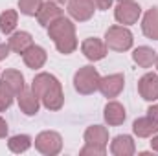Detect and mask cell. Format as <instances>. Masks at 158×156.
Wrapping results in <instances>:
<instances>
[{
	"label": "cell",
	"instance_id": "6da1fadb",
	"mask_svg": "<svg viewBox=\"0 0 158 156\" xmlns=\"http://www.w3.org/2000/svg\"><path fill=\"white\" fill-rule=\"evenodd\" d=\"M31 90L35 92V96L42 101V105L48 110H59L63 107L64 96H63L61 83L52 74H39V76H35L33 83H31Z\"/></svg>",
	"mask_w": 158,
	"mask_h": 156
},
{
	"label": "cell",
	"instance_id": "7a4b0ae2",
	"mask_svg": "<svg viewBox=\"0 0 158 156\" xmlns=\"http://www.w3.org/2000/svg\"><path fill=\"white\" fill-rule=\"evenodd\" d=\"M48 37L55 42V48L68 55L72 53L76 48H77V37H76V26L72 24V20L59 17L57 20H53L50 26H48Z\"/></svg>",
	"mask_w": 158,
	"mask_h": 156
},
{
	"label": "cell",
	"instance_id": "3957f363",
	"mask_svg": "<svg viewBox=\"0 0 158 156\" xmlns=\"http://www.w3.org/2000/svg\"><path fill=\"white\" fill-rule=\"evenodd\" d=\"M99 81H101V77L94 66H83L74 76V86L79 94L88 96V94H94L96 90H99Z\"/></svg>",
	"mask_w": 158,
	"mask_h": 156
},
{
	"label": "cell",
	"instance_id": "277c9868",
	"mask_svg": "<svg viewBox=\"0 0 158 156\" xmlns=\"http://www.w3.org/2000/svg\"><path fill=\"white\" fill-rule=\"evenodd\" d=\"M105 44L109 50L125 51L132 46V33L125 26H110L105 33Z\"/></svg>",
	"mask_w": 158,
	"mask_h": 156
},
{
	"label": "cell",
	"instance_id": "5b68a950",
	"mask_svg": "<svg viewBox=\"0 0 158 156\" xmlns=\"http://www.w3.org/2000/svg\"><path fill=\"white\" fill-rule=\"evenodd\" d=\"M35 147L42 154L55 156V154H59L61 149H63V140H61V136L57 132L44 130V132H40L39 136L35 138Z\"/></svg>",
	"mask_w": 158,
	"mask_h": 156
},
{
	"label": "cell",
	"instance_id": "8992f818",
	"mask_svg": "<svg viewBox=\"0 0 158 156\" xmlns=\"http://www.w3.org/2000/svg\"><path fill=\"white\" fill-rule=\"evenodd\" d=\"M140 15H142V7L134 2H119L114 11V17L119 24H134L138 22Z\"/></svg>",
	"mask_w": 158,
	"mask_h": 156
},
{
	"label": "cell",
	"instance_id": "52a82bcc",
	"mask_svg": "<svg viewBox=\"0 0 158 156\" xmlns=\"http://www.w3.org/2000/svg\"><path fill=\"white\" fill-rule=\"evenodd\" d=\"M94 2L92 0H70L68 2V13L72 18H76L79 22L88 20L94 15Z\"/></svg>",
	"mask_w": 158,
	"mask_h": 156
},
{
	"label": "cell",
	"instance_id": "ba28073f",
	"mask_svg": "<svg viewBox=\"0 0 158 156\" xmlns=\"http://www.w3.org/2000/svg\"><path fill=\"white\" fill-rule=\"evenodd\" d=\"M123 84H125L123 76L121 74H112V76L101 77V81H99V92L105 97H118L119 92L123 90Z\"/></svg>",
	"mask_w": 158,
	"mask_h": 156
},
{
	"label": "cell",
	"instance_id": "9c48e42d",
	"mask_svg": "<svg viewBox=\"0 0 158 156\" xmlns=\"http://www.w3.org/2000/svg\"><path fill=\"white\" fill-rule=\"evenodd\" d=\"M81 51H83L85 57L90 59V61H101V59L107 55V44H105L103 40L96 39V37H90V39L83 40Z\"/></svg>",
	"mask_w": 158,
	"mask_h": 156
},
{
	"label": "cell",
	"instance_id": "30bf717a",
	"mask_svg": "<svg viewBox=\"0 0 158 156\" xmlns=\"http://www.w3.org/2000/svg\"><path fill=\"white\" fill-rule=\"evenodd\" d=\"M138 92L145 101H155L158 99V76L149 72L138 81Z\"/></svg>",
	"mask_w": 158,
	"mask_h": 156
},
{
	"label": "cell",
	"instance_id": "8fae6325",
	"mask_svg": "<svg viewBox=\"0 0 158 156\" xmlns=\"http://www.w3.org/2000/svg\"><path fill=\"white\" fill-rule=\"evenodd\" d=\"M37 20H39V24L40 26H50L53 20H57L59 17H63V9L55 4V2H44L42 6L39 7V11H37Z\"/></svg>",
	"mask_w": 158,
	"mask_h": 156
},
{
	"label": "cell",
	"instance_id": "7c38bea8",
	"mask_svg": "<svg viewBox=\"0 0 158 156\" xmlns=\"http://www.w3.org/2000/svg\"><path fill=\"white\" fill-rule=\"evenodd\" d=\"M85 142L86 145H96V147L105 149L109 143V132L101 125H92L85 130Z\"/></svg>",
	"mask_w": 158,
	"mask_h": 156
},
{
	"label": "cell",
	"instance_id": "4fadbf2b",
	"mask_svg": "<svg viewBox=\"0 0 158 156\" xmlns=\"http://www.w3.org/2000/svg\"><path fill=\"white\" fill-rule=\"evenodd\" d=\"M17 97H19V107L26 116H33L39 112V97L35 96L33 90L24 88L20 94H17Z\"/></svg>",
	"mask_w": 158,
	"mask_h": 156
},
{
	"label": "cell",
	"instance_id": "5bb4252c",
	"mask_svg": "<svg viewBox=\"0 0 158 156\" xmlns=\"http://www.w3.org/2000/svg\"><path fill=\"white\" fill-rule=\"evenodd\" d=\"M22 59H24V63H26L28 68L37 70V68H42L44 63H46V51H44V48L31 44V46L22 53Z\"/></svg>",
	"mask_w": 158,
	"mask_h": 156
},
{
	"label": "cell",
	"instance_id": "9a60e30c",
	"mask_svg": "<svg viewBox=\"0 0 158 156\" xmlns=\"http://www.w3.org/2000/svg\"><path fill=\"white\" fill-rule=\"evenodd\" d=\"M132 130L138 138H149V136H155L158 132V123L151 116L138 117L132 123Z\"/></svg>",
	"mask_w": 158,
	"mask_h": 156
},
{
	"label": "cell",
	"instance_id": "2e32d148",
	"mask_svg": "<svg viewBox=\"0 0 158 156\" xmlns=\"http://www.w3.org/2000/svg\"><path fill=\"white\" fill-rule=\"evenodd\" d=\"M110 153L114 156H131L134 154V142L127 134H119L110 143Z\"/></svg>",
	"mask_w": 158,
	"mask_h": 156
},
{
	"label": "cell",
	"instance_id": "e0dca14e",
	"mask_svg": "<svg viewBox=\"0 0 158 156\" xmlns=\"http://www.w3.org/2000/svg\"><path fill=\"white\" fill-rule=\"evenodd\" d=\"M103 116H105V121L109 125L116 127V125H121L125 121V109H123V105H119L118 101H110V103H107Z\"/></svg>",
	"mask_w": 158,
	"mask_h": 156
},
{
	"label": "cell",
	"instance_id": "ac0fdd59",
	"mask_svg": "<svg viewBox=\"0 0 158 156\" xmlns=\"http://www.w3.org/2000/svg\"><path fill=\"white\" fill-rule=\"evenodd\" d=\"M132 59L138 66L142 68H151L155 63H156V51L153 48H147V46H140L134 50L132 53Z\"/></svg>",
	"mask_w": 158,
	"mask_h": 156
},
{
	"label": "cell",
	"instance_id": "d6986e66",
	"mask_svg": "<svg viewBox=\"0 0 158 156\" xmlns=\"http://www.w3.org/2000/svg\"><path fill=\"white\" fill-rule=\"evenodd\" d=\"M142 30L149 39L158 40V7L149 9L143 15V22H142Z\"/></svg>",
	"mask_w": 158,
	"mask_h": 156
},
{
	"label": "cell",
	"instance_id": "ffe728a7",
	"mask_svg": "<svg viewBox=\"0 0 158 156\" xmlns=\"http://www.w3.org/2000/svg\"><path fill=\"white\" fill-rule=\"evenodd\" d=\"M9 48L13 50V51H17V53H24L31 44H33V39H31V35L28 33V31H17V33H13L11 37H9Z\"/></svg>",
	"mask_w": 158,
	"mask_h": 156
},
{
	"label": "cell",
	"instance_id": "44dd1931",
	"mask_svg": "<svg viewBox=\"0 0 158 156\" xmlns=\"http://www.w3.org/2000/svg\"><path fill=\"white\" fill-rule=\"evenodd\" d=\"M2 79L9 84V88L15 92V96L24 90V76H22L19 70H6V72L2 74Z\"/></svg>",
	"mask_w": 158,
	"mask_h": 156
},
{
	"label": "cell",
	"instance_id": "7402d4cb",
	"mask_svg": "<svg viewBox=\"0 0 158 156\" xmlns=\"http://www.w3.org/2000/svg\"><path fill=\"white\" fill-rule=\"evenodd\" d=\"M7 147H9L11 153H17V154H19V153H26V151L31 147V138H30L28 134H17V136L9 138Z\"/></svg>",
	"mask_w": 158,
	"mask_h": 156
},
{
	"label": "cell",
	"instance_id": "603a6c76",
	"mask_svg": "<svg viewBox=\"0 0 158 156\" xmlns=\"http://www.w3.org/2000/svg\"><path fill=\"white\" fill-rule=\"evenodd\" d=\"M17 20H19V13L15 9H6L0 15V31L2 33H11L17 26Z\"/></svg>",
	"mask_w": 158,
	"mask_h": 156
},
{
	"label": "cell",
	"instance_id": "cb8c5ba5",
	"mask_svg": "<svg viewBox=\"0 0 158 156\" xmlns=\"http://www.w3.org/2000/svg\"><path fill=\"white\" fill-rule=\"evenodd\" d=\"M13 97H15V92L9 88V84L4 79H0V112H4L6 109L11 107Z\"/></svg>",
	"mask_w": 158,
	"mask_h": 156
},
{
	"label": "cell",
	"instance_id": "d4e9b609",
	"mask_svg": "<svg viewBox=\"0 0 158 156\" xmlns=\"http://www.w3.org/2000/svg\"><path fill=\"white\" fill-rule=\"evenodd\" d=\"M40 6H42V0H19L20 13H24L28 17H35Z\"/></svg>",
	"mask_w": 158,
	"mask_h": 156
},
{
	"label": "cell",
	"instance_id": "484cf974",
	"mask_svg": "<svg viewBox=\"0 0 158 156\" xmlns=\"http://www.w3.org/2000/svg\"><path fill=\"white\" fill-rule=\"evenodd\" d=\"M85 154L103 156V154H105V149H101V147H96V145H85V147L81 149V156H85Z\"/></svg>",
	"mask_w": 158,
	"mask_h": 156
},
{
	"label": "cell",
	"instance_id": "4316f807",
	"mask_svg": "<svg viewBox=\"0 0 158 156\" xmlns=\"http://www.w3.org/2000/svg\"><path fill=\"white\" fill-rule=\"evenodd\" d=\"M98 9H109L112 6V0H92Z\"/></svg>",
	"mask_w": 158,
	"mask_h": 156
},
{
	"label": "cell",
	"instance_id": "83f0119b",
	"mask_svg": "<svg viewBox=\"0 0 158 156\" xmlns=\"http://www.w3.org/2000/svg\"><path fill=\"white\" fill-rule=\"evenodd\" d=\"M9 51H11L9 44H6V42H0V61H2V59H6V57L9 55Z\"/></svg>",
	"mask_w": 158,
	"mask_h": 156
},
{
	"label": "cell",
	"instance_id": "f1b7e54d",
	"mask_svg": "<svg viewBox=\"0 0 158 156\" xmlns=\"http://www.w3.org/2000/svg\"><path fill=\"white\" fill-rule=\"evenodd\" d=\"M147 112H149V116H151V117H153V119H155V121L158 123V105H153V107H149V110H147Z\"/></svg>",
	"mask_w": 158,
	"mask_h": 156
},
{
	"label": "cell",
	"instance_id": "f546056e",
	"mask_svg": "<svg viewBox=\"0 0 158 156\" xmlns=\"http://www.w3.org/2000/svg\"><path fill=\"white\" fill-rule=\"evenodd\" d=\"M6 134H7V123L0 117V138H6Z\"/></svg>",
	"mask_w": 158,
	"mask_h": 156
},
{
	"label": "cell",
	"instance_id": "4dcf8cb0",
	"mask_svg": "<svg viewBox=\"0 0 158 156\" xmlns=\"http://www.w3.org/2000/svg\"><path fill=\"white\" fill-rule=\"evenodd\" d=\"M151 147H153V151H156V153H158V136H155V138H153Z\"/></svg>",
	"mask_w": 158,
	"mask_h": 156
},
{
	"label": "cell",
	"instance_id": "1f68e13d",
	"mask_svg": "<svg viewBox=\"0 0 158 156\" xmlns=\"http://www.w3.org/2000/svg\"><path fill=\"white\" fill-rule=\"evenodd\" d=\"M52 2H55V4H64L66 0H52Z\"/></svg>",
	"mask_w": 158,
	"mask_h": 156
},
{
	"label": "cell",
	"instance_id": "d6a6232c",
	"mask_svg": "<svg viewBox=\"0 0 158 156\" xmlns=\"http://www.w3.org/2000/svg\"><path fill=\"white\" fill-rule=\"evenodd\" d=\"M119 2H132V0H119Z\"/></svg>",
	"mask_w": 158,
	"mask_h": 156
},
{
	"label": "cell",
	"instance_id": "836d02e7",
	"mask_svg": "<svg viewBox=\"0 0 158 156\" xmlns=\"http://www.w3.org/2000/svg\"><path fill=\"white\" fill-rule=\"evenodd\" d=\"M156 68H158V55H156Z\"/></svg>",
	"mask_w": 158,
	"mask_h": 156
}]
</instances>
